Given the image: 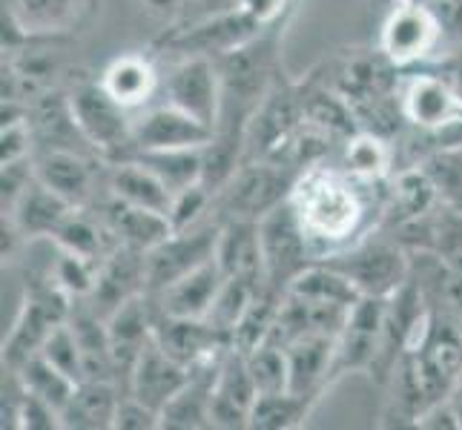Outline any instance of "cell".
<instances>
[{
	"mask_svg": "<svg viewBox=\"0 0 462 430\" xmlns=\"http://www.w3.org/2000/svg\"><path fill=\"white\" fill-rule=\"evenodd\" d=\"M95 0H12L9 6V29H14L26 41L52 38L81 26Z\"/></svg>",
	"mask_w": 462,
	"mask_h": 430,
	"instance_id": "cell-19",
	"label": "cell"
},
{
	"mask_svg": "<svg viewBox=\"0 0 462 430\" xmlns=\"http://www.w3.org/2000/svg\"><path fill=\"white\" fill-rule=\"evenodd\" d=\"M72 213L75 206L69 201H63L58 193H52L46 184H41L35 175V181L29 184L21 201L9 213H4V218L12 221L23 242H35V238H52Z\"/></svg>",
	"mask_w": 462,
	"mask_h": 430,
	"instance_id": "cell-26",
	"label": "cell"
},
{
	"mask_svg": "<svg viewBox=\"0 0 462 430\" xmlns=\"http://www.w3.org/2000/svg\"><path fill=\"white\" fill-rule=\"evenodd\" d=\"M413 427H428V430H439V427H445V430H462V425H459V416H457V410H454V405H451V399L445 396V399H439V402H431L428 405L420 416H417V425Z\"/></svg>",
	"mask_w": 462,
	"mask_h": 430,
	"instance_id": "cell-42",
	"label": "cell"
},
{
	"mask_svg": "<svg viewBox=\"0 0 462 430\" xmlns=\"http://www.w3.org/2000/svg\"><path fill=\"white\" fill-rule=\"evenodd\" d=\"M187 379H189V368H184L181 361L167 356L162 344L152 339L135 359L130 376H126L124 390L162 413L172 396L184 388Z\"/></svg>",
	"mask_w": 462,
	"mask_h": 430,
	"instance_id": "cell-17",
	"label": "cell"
},
{
	"mask_svg": "<svg viewBox=\"0 0 462 430\" xmlns=\"http://www.w3.org/2000/svg\"><path fill=\"white\" fill-rule=\"evenodd\" d=\"M417 164L431 178L445 210L462 215V143L437 147L431 152H425Z\"/></svg>",
	"mask_w": 462,
	"mask_h": 430,
	"instance_id": "cell-31",
	"label": "cell"
},
{
	"mask_svg": "<svg viewBox=\"0 0 462 430\" xmlns=\"http://www.w3.org/2000/svg\"><path fill=\"white\" fill-rule=\"evenodd\" d=\"M293 6V0H238V9H242L250 21H256L262 29H273L279 21L288 14Z\"/></svg>",
	"mask_w": 462,
	"mask_h": 430,
	"instance_id": "cell-41",
	"label": "cell"
},
{
	"mask_svg": "<svg viewBox=\"0 0 462 430\" xmlns=\"http://www.w3.org/2000/svg\"><path fill=\"white\" fill-rule=\"evenodd\" d=\"M14 373H18L23 390L41 396L43 402H50V405L58 407V410H63V405L69 402L72 390L78 388V381H75L72 376H67L63 371H58L55 364H52L50 359H46V356H41V353H35L32 359H26Z\"/></svg>",
	"mask_w": 462,
	"mask_h": 430,
	"instance_id": "cell-33",
	"label": "cell"
},
{
	"mask_svg": "<svg viewBox=\"0 0 462 430\" xmlns=\"http://www.w3.org/2000/svg\"><path fill=\"white\" fill-rule=\"evenodd\" d=\"M106 161L95 152L81 150H38L35 152V175L38 181L69 201L75 210L92 206L95 189H98L101 167Z\"/></svg>",
	"mask_w": 462,
	"mask_h": 430,
	"instance_id": "cell-11",
	"label": "cell"
},
{
	"mask_svg": "<svg viewBox=\"0 0 462 430\" xmlns=\"http://www.w3.org/2000/svg\"><path fill=\"white\" fill-rule=\"evenodd\" d=\"M121 393L109 379H84L78 381L69 402L60 410V422L67 430H109L116 427V413Z\"/></svg>",
	"mask_w": 462,
	"mask_h": 430,
	"instance_id": "cell-27",
	"label": "cell"
},
{
	"mask_svg": "<svg viewBox=\"0 0 462 430\" xmlns=\"http://www.w3.org/2000/svg\"><path fill=\"white\" fill-rule=\"evenodd\" d=\"M342 169L362 181L382 184L396 172V147L388 141V135L356 130L342 141Z\"/></svg>",
	"mask_w": 462,
	"mask_h": 430,
	"instance_id": "cell-29",
	"label": "cell"
},
{
	"mask_svg": "<svg viewBox=\"0 0 462 430\" xmlns=\"http://www.w3.org/2000/svg\"><path fill=\"white\" fill-rule=\"evenodd\" d=\"M319 399L310 396H299L293 390H282V393H259L256 405L250 413V427L256 430H293L308 422L313 407Z\"/></svg>",
	"mask_w": 462,
	"mask_h": 430,
	"instance_id": "cell-30",
	"label": "cell"
},
{
	"mask_svg": "<svg viewBox=\"0 0 462 430\" xmlns=\"http://www.w3.org/2000/svg\"><path fill=\"white\" fill-rule=\"evenodd\" d=\"M299 175L301 172L273 161V158H245L238 169L230 175V181L216 193L213 210H218V221H259L291 198Z\"/></svg>",
	"mask_w": 462,
	"mask_h": 430,
	"instance_id": "cell-3",
	"label": "cell"
},
{
	"mask_svg": "<svg viewBox=\"0 0 462 430\" xmlns=\"http://www.w3.org/2000/svg\"><path fill=\"white\" fill-rule=\"evenodd\" d=\"M147 252H138L130 247H116L109 256L98 264V281L87 305L98 316H113L124 301H130L141 293H147Z\"/></svg>",
	"mask_w": 462,
	"mask_h": 430,
	"instance_id": "cell-15",
	"label": "cell"
},
{
	"mask_svg": "<svg viewBox=\"0 0 462 430\" xmlns=\"http://www.w3.org/2000/svg\"><path fill=\"white\" fill-rule=\"evenodd\" d=\"M262 29L256 21H250L242 9H233L225 14H216V18H207L189 26H172L164 32V38L158 41V46L172 58H187V55H204V58H225L236 52L238 46L250 43L253 38H259Z\"/></svg>",
	"mask_w": 462,
	"mask_h": 430,
	"instance_id": "cell-8",
	"label": "cell"
},
{
	"mask_svg": "<svg viewBox=\"0 0 462 430\" xmlns=\"http://www.w3.org/2000/svg\"><path fill=\"white\" fill-rule=\"evenodd\" d=\"M141 4H144L150 12H162V14H167V12H179L184 4H187V0H141Z\"/></svg>",
	"mask_w": 462,
	"mask_h": 430,
	"instance_id": "cell-43",
	"label": "cell"
},
{
	"mask_svg": "<svg viewBox=\"0 0 462 430\" xmlns=\"http://www.w3.org/2000/svg\"><path fill=\"white\" fill-rule=\"evenodd\" d=\"M106 196L164 215H170L175 198L172 189L138 158H124V161H113L106 167Z\"/></svg>",
	"mask_w": 462,
	"mask_h": 430,
	"instance_id": "cell-25",
	"label": "cell"
},
{
	"mask_svg": "<svg viewBox=\"0 0 462 430\" xmlns=\"http://www.w3.org/2000/svg\"><path fill=\"white\" fill-rule=\"evenodd\" d=\"M256 385L247 371L245 353L230 347L218 361L213 396H210V419L213 427H250V413L256 405Z\"/></svg>",
	"mask_w": 462,
	"mask_h": 430,
	"instance_id": "cell-14",
	"label": "cell"
},
{
	"mask_svg": "<svg viewBox=\"0 0 462 430\" xmlns=\"http://www.w3.org/2000/svg\"><path fill=\"white\" fill-rule=\"evenodd\" d=\"M167 104L184 109L187 115L216 130L221 121V104H225V84L216 58L187 55L175 58L164 78Z\"/></svg>",
	"mask_w": 462,
	"mask_h": 430,
	"instance_id": "cell-7",
	"label": "cell"
},
{
	"mask_svg": "<svg viewBox=\"0 0 462 430\" xmlns=\"http://www.w3.org/2000/svg\"><path fill=\"white\" fill-rule=\"evenodd\" d=\"M225 270L218 261H207L196 267L193 273L181 276L179 281L167 284L164 290L150 293L155 301V310L162 316H175V318H207L213 301L225 284Z\"/></svg>",
	"mask_w": 462,
	"mask_h": 430,
	"instance_id": "cell-20",
	"label": "cell"
},
{
	"mask_svg": "<svg viewBox=\"0 0 462 430\" xmlns=\"http://www.w3.org/2000/svg\"><path fill=\"white\" fill-rule=\"evenodd\" d=\"M388 4H393V0H388Z\"/></svg>",
	"mask_w": 462,
	"mask_h": 430,
	"instance_id": "cell-44",
	"label": "cell"
},
{
	"mask_svg": "<svg viewBox=\"0 0 462 430\" xmlns=\"http://www.w3.org/2000/svg\"><path fill=\"white\" fill-rule=\"evenodd\" d=\"M221 221H201L189 230H175L162 244L152 247L144 264H147V293L164 290L167 284L179 281L181 276L193 273L196 267L216 259Z\"/></svg>",
	"mask_w": 462,
	"mask_h": 430,
	"instance_id": "cell-9",
	"label": "cell"
},
{
	"mask_svg": "<svg viewBox=\"0 0 462 430\" xmlns=\"http://www.w3.org/2000/svg\"><path fill=\"white\" fill-rule=\"evenodd\" d=\"M155 427H162V413L124 390L116 413V430H155Z\"/></svg>",
	"mask_w": 462,
	"mask_h": 430,
	"instance_id": "cell-40",
	"label": "cell"
},
{
	"mask_svg": "<svg viewBox=\"0 0 462 430\" xmlns=\"http://www.w3.org/2000/svg\"><path fill=\"white\" fill-rule=\"evenodd\" d=\"M216 130L187 115L184 109L164 104L152 106L135 118V150L133 152H155V150H201L213 141Z\"/></svg>",
	"mask_w": 462,
	"mask_h": 430,
	"instance_id": "cell-12",
	"label": "cell"
},
{
	"mask_svg": "<svg viewBox=\"0 0 462 430\" xmlns=\"http://www.w3.org/2000/svg\"><path fill=\"white\" fill-rule=\"evenodd\" d=\"M98 81L109 92V98H116L130 113L150 106L155 92L164 87L155 60L141 52H126L113 58L98 75Z\"/></svg>",
	"mask_w": 462,
	"mask_h": 430,
	"instance_id": "cell-23",
	"label": "cell"
},
{
	"mask_svg": "<svg viewBox=\"0 0 462 430\" xmlns=\"http://www.w3.org/2000/svg\"><path fill=\"white\" fill-rule=\"evenodd\" d=\"M356 287L359 296L391 298L411 281V252L396 235L379 230L359 238L356 244L345 247L337 256L325 259Z\"/></svg>",
	"mask_w": 462,
	"mask_h": 430,
	"instance_id": "cell-2",
	"label": "cell"
},
{
	"mask_svg": "<svg viewBox=\"0 0 462 430\" xmlns=\"http://www.w3.org/2000/svg\"><path fill=\"white\" fill-rule=\"evenodd\" d=\"M259 293H262V287L250 284L245 279H230L227 276L225 284H221L216 301H213L210 313H207V322L225 333V336L230 339V344H233L236 325L242 322V316L247 313V307L253 305V298H256Z\"/></svg>",
	"mask_w": 462,
	"mask_h": 430,
	"instance_id": "cell-35",
	"label": "cell"
},
{
	"mask_svg": "<svg viewBox=\"0 0 462 430\" xmlns=\"http://www.w3.org/2000/svg\"><path fill=\"white\" fill-rule=\"evenodd\" d=\"M385 184L362 181L342 167L319 164L293 184L291 206L313 247L316 261L337 256L345 247L382 227Z\"/></svg>",
	"mask_w": 462,
	"mask_h": 430,
	"instance_id": "cell-1",
	"label": "cell"
},
{
	"mask_svg": "<svg viewBox=\"0 0 462 430\" xmlns=\"http://www.w3.org/2000/svg\"><path fill=\"white\" fill-rule=\"evenodd\" d=\"M12 427L21 430H58L63 427L60 422V410L52 407L50 402H43L41 396L23 390L21 385V396L18 405H14V416H12Z\"/></svg>",
	"mask_w": 462,
	"mask_h": 430,
	"instance_id": "cell-39",
	"label": "cell"
},
{
	"mask_svg": "<svg viewBox=\"0 0 462 430\" xmlns=\"http://www.w3.org/2000/svg\"><path fill=\"white\" fill-rule=\"evenodd\" d=\"M288 347L291 390L310 399H322V393L333 385V364H337V336H310L293 339Z\"/></svg>",
	"mask_w": 462,
	"mask_h": 430,
	"instance_id": "cell-24",
	"label": "cell"
},
{
	"mask_svg": "<svg viewBox=\"0 0 462 430\" xmlns=\"http://www.w3.org/2000/svg\"><path fill=\"white\" fill-rule=\"evenodd\" d=\"M247 371L259 393H282L291 390V371H288V347L276 339H267L259 347L245 353Z\"/></svg>",
	"mask_w": 462,
	"mask_h": 430,
	"instance_id": "cell-34",
	"label": "cell"
},
{
	"mask_svg": "<svg viewBox=\"0 0 462 430\" xmlns=\"http://www.w3.org/2000/svg\"><path fill=\"white\" fill-rule=\"evenodd\" d=\"M98 215L104 218V224L113 233L118 247H130L138 252H150L175 233L170 215L124 204L113 196H106V201L98 204Z\"/></svg>",
	"mask_w": 462,
	"mask_h": 430,
	"instance_id": "cell-21",
	"label": "cell"
},
{
	"mask_svg": "<svg viewBox=\"0 0 462 430\" xmlns=\"http://www.w3.org/2000/svg\"><path fill=\"white\" fill-rule=\"evenodd\" d=\"M385 316H388V298L362 296L350 307L347 325L342 327L337 339L333 379H342L350 371L374 373V364L382 350V336H385Z\"/></svg>",
	"mask_w": 462,
	"mask_h": 430,
	"instance_id": "cell-10",
	"label": "cell"
},
{
	"mask_svg": "<svg viewBox=\"0 0 462 430\" xmlns=\"http://www.w3.org/2000/svg\"><path fill=\"white\" fill-rule=\"evenodd\" d=\"M262 256H264V290L284 296L291 290L293 279L308 270L316 256L293 213L291 201L279 204L264 218H259Z\"/></svg>",
	"mask_w": 462,
	"mask_h": 430,
	"instance_id": "cell-6",
	"label": "cell"
},
{
	"mask_svg": "<svg viewBox=\"0 0 462 430\" xmlns=\"http://www.w3.org/2000/svg\"><path fill=\"white\" fill-rule=\"evenodd\" d=\"M155 318H158V310L150 293H141L130 301H124L113 316H106L116 373L118 379H124V385L135 359L141 356V350L155 339Z\"/></svg>",
	"mask_w": 462,
	"mask_h": 430,
	"instance_id": "cell-16",
	"label": "cell"
},
{
	"mask_svg": "<svg viewBox=\"0 0 462 430\" xmlns=\"http://www.w3.org/2000/svg\"><path fill=\"white\" fill-rule=\"evenodd\" d=\"M201 150H155V152H133L130 158H138L141 164H147L172 193H181V189L193 184H204Z\"/></svg>",
	"mask_w": 462,
	"mask_h": 430,
	"instance_id": "cell-32",
	"label": "cell"
},
{
	"mask_svg": "<svg viewBox=\"0 0 462 430\" xmlns=\"http://www.w3.org/2000/svg\"><path fill=\"white\" fill-rule=\"evenodd\" d=\"M213 204H216V193L204 184H193L181 189V193H175L172 206H170L172 230H189L201 224L204 213H213Z\"/></svg>",
	"mask_w": 462,
	"mask_h": 430,
	"instance_id": "cell-38",
	"label": "cell"
},
{
	"mask_svg": "<svg viewBox=\"0 0 462 430\" xmlns=\"http://www.w3.org/2000/svg\"><path fill=\"white\" fill-rule=\"evenodd\" d=\"M445 26L428 0H393L379 29V52L396 69H417L442 52Z\"/></svg>",
	"mask_w": 462,
	"mask_h": 430,
	"instance_id": "cell-4",
	"label": "cell"
},
{
	"mask_svg": "<svg viewBox=\"0 0 462 430\" xmlns=\"http://www.w3.org/2000/svg\"><path fill=\"white\" fill-rule=\"evenodd\" d=\"M72 115L81 126L89 147L98 152L106 164L124 161L135 150V118L124 109L101 81H78L69 89Z\"/></svg>",
	"mask_w": 462,
	"mask_h": 430,
	"instance_id": "cell-5",
	"label": "cell"
},
{
	"mask_svg": "<svg viewBox=\"0 0 462 430\" xmlns=\"http://www.w3.org/2000/svg\"><path fill=\"white\" fill-rule=\"evenodd\" d=\"M227 353V350H225ZM221 353V356H225ZM218 359L199 364L189 371V379L184 381V388L172 396L167 407L162 410V427L170 430H199V427H213L210 419V396H213V381L218 371Z\"/></svg>",
	"mask_w": 462,
	"mask_h": 430,
	"instance_id": "cell-28",
	"label": "cell"
},
{
	"mask_svg": "<svg viewBox=\"0 0 462 430\" xmlns=\"http://www.w3.org/2000/svg\"><path fill=\"white\" fill-rule=\"evenodd\" d=\"M439 196L420 164L402 167L385 184V206H382V227L400 230L413 221L439 210Z\"/></svg>",
	"mask_w": 462,
	"mask_h": 430,
	"instance_id": "cell-18",
	"label": "cell"
},
{
	"mask_svg": "<svg viewBox=\"0 0 462 430\" xmlns=\"http://www.w3.org/2000/svg\"><path fill=\"white\" fill-rule=\"evenodd\" d=\"M155 342L162 344L167 356L181 361L189 371L218 359L233 347L225 333L213 327L207 318H175L162 313L155 318Z\"/></svg>",
	"mask_w": 462,
	"mask_h": 430,
	"instance_id": "cell-13",
	"label": "cell"
},
{
	"mask_svg": "<svg viewBox=\"0 0 462 430\" xmlns=\"http://www.w3.org/2000/svg\"><path fill=\"white\" fill-rule=\"evenodd\" d=\"M216 261L230 279H245L264 290V256L259 221L250 218H225L218 230Z\"/></svg>",
	"mask_w": 462,
	"mask_h": 430,
	"instance_id": "cell-22",
	"label": "cell"
},
{
	"mask_svg": "<svg viewBox=\"0 0 462 430\" xmlns=\"http://www.w3.org/2000/svg\"><path fill=\"white\" fill-rule=\"evenodd\" d=\"M50 276L72 301H84L95 290V281H98V261H89L58 247V259L50 267Z\"/></svg>",
	"mask_w": 462,
	"mask_h": 430,
	"instance_id": "cell-36",
	"label": "cell"
},
{
	"mask_svg": "<svg viewBox=\"0 0 462 430\" xmlns=\"http://www.w3.org/2000/svg\"><path fill=\"white\" fill-rule=\"evenodd\" d=\"M41 356H46L58 371L72 376L75 381H84L87 379L84 350H81V342H78V336H75V327L69 325V318H67V322H60L50 333V339H46L43 347H41Z\"/></svg>",
	"mask_w": 462,
	"mask_h": 430,
	"instance_id": "cell-37",
	"label": "cell"
}]
</instances>
